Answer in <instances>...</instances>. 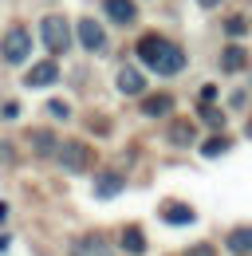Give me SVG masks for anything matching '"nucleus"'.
I'll use <instances>...</instances> for the list:
<instances>
[{
  "label": "nucleus",
  "mask_w": 252,
  "mask_h": 256,
  "mask_svg": "<svg viewBox=\"0 0 252 256\" xmlns=\"http://www.w3.org/2000/svg\"><path fill=\"white\" fill-rule=\"evenodd\" d=\"M56 79H60V67H56V60H44V64H36V67L28 71V79H24V83H28V87H52Z\"/></svg>",
  "instance_id": "0eeeda50"
},
{
  "label": "nucleus",
  "mask_w": 252,
  "mask_h": 256,
  "mask_svg": "<svg viewBox=\"0 0 252 256\" xmlns=\"http://www.w3.org/2000/svg\"><path fill=\"white\" fill-rule=\"evenodd\" d=\"M75 32H79V44H83L87 52H102V48H106V32H102L94 20H79Z\"/></svg>",
  "instance_id": "39448f33"
},
{
  "label": "nucleus",
  "mask_w": 252,
  "mask_h": 256,
  "mask_svg": "<svg viewBox=\"0 0 252 256\" xmlns=\"http://www.w3.org/2000/svg\"><path fill=\"white\" fill-rule=\"evenodd\" d=\"M228 248L236 256H248L252 252V228H232L228 232Z\"/></svg>",
  "instance_id": "f8f14e48"
},
{
  "label": "nucleus",
  "mask_w": 252,
  "mask_h": 256,
  "mask_svg": "<svg viewBox=\"0 0 252 256\" xmlns=\"http://www.w3.org/2000/svg\"><path fill=\"white\" fill-rule=\"evenodd\" d=\"M40 36H44V44H48V52H52V56L71 52V28H67V20H63V16H44Z\"/></svg>",
  "instance_id": "f257e3e1"
},
{
  "label": "nucleus",
  "mask_w": 252,
  "mask_h": 256,
  "mask_svg": "<svg viewBox=\"0 0 252 256\" xmlns=\"http://www.w3.org/2000/svg\"><path fill=\"white\" fill-rule=\"evenodd\" d=\"M4 217H8V205H4V201H0V221H4Z\"/></svg>",
  "instance_id": "393cba45"
},
{
  "label": "nucleus",
  "mask_w": 252,
  "mask_h": 256,
  "mask_svg": "<svg viewBox=\"0 0 252 256\" xmlns=\"http://www.w3.org/2000/svg\"><path fill=\"white\" fill-rule=\"evenodd\" d=\"M170 142L174 146H193V126L189 122H174L170 126Z\"/></svg>",
  "instance_id": "f3484780"
},
{
  "label": "nucleus",
  "mask_w": 252,
  "mask_h": 256,
  "mask_svg": "<svg viewBox=\"0 0 252 256\" xmlns=\"http://www.w3.org/2000/svg\"><path fill=\"white\" fill-rule=\"evenodd\" d=\"M118 91H122V95H142V91H146V79H142L138 67H122V71H118Z\"/></svg>",
  "instance_id": "6e6552de"
},
{
  "label": "nucleus",
  "mask_w": 252,
  "mask_h": 256,
  "mask_svg": "<svg viewBox=\"0 0 252 256\" xmlns=\"http://www.w3.org/2000/svg\"><path fill=\"white\" fill-rule=\"evenodd\" d=\"M189 256H213V248L209 244H197V248H189Z\"/></svg>",
  "instance_id": "5701e85b"
},
{
  "label": "nucleus",
  "mask_w": 252,
  "mask_h": 256,
  "mask_svg": "<svg viewBox=\"0 0 252 256\" xmlns=\"http://www.w3.org/2000/svg\"><path fill=\"white\" fill-rule=\"evenodd\" d=\"M224 150H228V142H224V138H213V142H205V154H209V158H217V154H224Z\"/></svg>",
  "instance_id": "412c9836"
},
{
  "label": "nucleus",
  "mask_w": 252,
  "mask_h": 256,
  "mask_svg": "<svg viewBox=\"0 0 252 256\" xmlns=\"http://www.w3.org/2000/svg\"><path fill=\"white\" fill-rule=\"evenodd\" d=\"M166 110H174V95H146L142 98V114L158 118V114H166Z\"/></svg>",
  "instance_id": "9d476101"
},
{
  "label": "nucleus",
  "mask_w": 252,
  "mask_h": 256,
  "mask_svg": "<svg viewBox=\"0 0 252 256\" xmlns=\"http://www.w3.org/2000/svg\"><path fill=\"white\" fill-rule=\"evenodd\" d=\"M166 48H170V40H162V36H142L134 52H138V60H142L146 67H154L158 60H162V52H166Z\"/></svg>",
  "instance_id": "20e7f679"
},
{
  "label": "nucleus",
  "mask_w": 252,
  "mask_h": 256,
  "mask_svg": "<svg viewBox=\"0 0 252 256\" xmlns=\"http://www.w3.org/2000/svg\"><path fill=\"white\" fill-rule=\"evenodd\" d=\"M106 16L114 24H130L134 20V0H106Z\"/></svg>",
  "instance_id": "9b49d317"
},
{
  "label": "nucleus",
  "mask_w": 252,
  "mask_h": 256,
  "mask_svg": "<svg viewBox=\"0 0 252 256\" xmlns=\"http://www.w3.org/2000/svg\"><path fill=\"white\" fill-rule=\"evenodd\" d=\"M162 221H170V224H193V209H186V205H162Z\"/></svg>",
  "instance_id": "ddd939ff"
},
{
  "label": "nucleus",
  "mask_w": 252,
  "mask_h": 256,
  "mask_svg": "<svg viewBox=\"0 0 252 256\" xmlns=\"http://www.w3.org/2000/svg\"><path fill=\"white\" fill-rule=\"evenodd\" d=\"M118 244H122V248H126V252H130V256H142V252H146V236H142L138 228H126V232H122V240H118Z\"/></svg>",
  "instance_id": "dca6fc26"
},
{
  "label": "nucleus",
  "mask_w": 252,
  "mask_h": 256,
  "mask_svg": "<svg viewBox=\"0 0 252 256\" xmlns=\"http://www.w3.org/2000/svg\"><path fill=\"white\" fill-rule=\"evenodd\" d=\"M220 67H224V71H244V67H248V56H244V48H228V52L220 56Z\"/></svg>",
  "instance_id": "2eb2a0df"
},
{
  "label": "nucleus",
  "mask_w": 252,
  "mask_h": 256,
  "mask_svg": "<svg viewBox=\"0 0 252 256\" xmlns=\"http://www.w3.org/2000/svg\"><path fill=\"white\" fill-rule=\"evenodd\" d=\"M224 28H228V36H244V20H228Z\"/></svg>",
  "instance_id": "4be33fe9"
},
{
  "label": "nucleus",
  "mask_w": 252,
  "mask_h": 256,
  "mask_svg": "<svg viewBox=\"0 0 252 256\" xmlns=\"http://www.w3.org/2000/svg\"><path fill=\"white\" fill-rule=\"evenodd\" d=\"M60 162H63V170H71V174H79V170H87L91 166V146H83V142H60Z\"/></svg>",
  "instance_id": "7ed1b4c3"
},
{
  "label": "nucleus",
  "mask_w": 252,
  "mask_h": 256,
  "mask_svg": "<svg viewBox=\"0 0 252 256\" xmlns=\"http://www.w3.org/2000/svg\"><path fill=\"white\" fill-rule=\"evenodd\" d=\"M182 67H186V56H182V52L170 44V48L162 52V60L154 64V71H162V75H174V71H182Z\"/></svg>",
  "instance_id": "1a4fd4ad"
},
{
  "label": "nucleus",
  "mask_w": 252,
  "mask_h": 256,
  "mask_svg": "<svg viewBox=\"0 0 252 256\" xmlns=\"http://www.w3.org/2000/svg\"><path fill=\"white\" fill-rule=\"evenodd\" d=\"M197 4H205V8H217L220 0H197Z\"/></svg>",
  "instance_id": "b1692460"
},
{
  "label": "nucleus",
  "mask_w": 252,
  "mask_h": 256,
  "mask_svg": "<svg viewBox=\"0 0 252 256\" xmlns=\"http://www.w3.org/2000/svg\"><path fill=\"white\" fill-rule=\"evenodd\" d=\"M201 118H205V122H209L213 130L224 126V114H220V110H213V106H201Z\"/></svg>",
  "instance_id": "aec40b11"
},
{
  "label": "nucleus",
  "mask_w": 252,
  "mask_h": 256,
  "mask_svg": "<svg viewBox=\"0 0 252 256\" xmlns=\"http://www.w3.org/2000/svg\"><path fill=\"white\" fill-rule=\"evenodd\" d=\"M118 190H122V174H102V178L94 182V193H98V197H114Z\"/></svg>",
  "instance_id": "4468645a"
},
{
  "label": "nucleus",
  "mask_w": 252,
  "mask_h": 256,
  "mask_svg": "<svg viewBox=\"0 0 252 256\" xmlns=\"http://www.w3.org/2000/svg\"><path fill=\"white\" fill-rule=\"evenodd\" d=\"M32 52V36L28 28H12V32L4 36V48H0V56H4V64H24Z\"/></svg>",
  "instance_id": "f03ea898"
},
{
  "label": "nucleus",
  "mask_w": 252,
  "mask_h": 256,
  "mask_svg": "<svg viewBox=\"0 0 252 256\" xmlns=\"http://www.w3.org/2000/svg\"><path fill=\"white\" fill-rule=\"evenodd\" d=\"M32 142H36V154H52V150H60V142H56L52 134H44V130H36Z\"/></svg>",
  "instance_id": "a211bd4d"
},
{
  "label": "nucleus",
  "mask_w": 252,
  "mask_h": 256,
  "mask_svg": "<svg viewBox=\"0 0 252 256\" xmlns=\"http://www.w3.org/2000/svg\"><path fill=\"white\" fill-rule=\"evenodd\" d=\"M48 110H52V118H71V106H67V102H63V98H52V102H48Z\"/></svg>",
  "instance_id": "6ab92c4d"
},
{
  "label": "nucleus",
  "mask_w": 252,
  "mask_h": 256,
  "mask_svg": "<svg viewBox=\"0 0 252 256\" xmlns=\"http://www.w3.org/2000/svg\"><path fill=\"white\" fill-rule=\"evenodd\" d=\"M75 256H114V248H110V240H106V236L91 232V236L75 240Z\"/></svg>",
  "instance_id": "423d86ee"
}]
</instances>
